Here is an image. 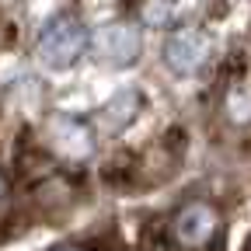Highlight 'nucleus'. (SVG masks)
Masks as SVG:
<instances>
[{"mask_svg":"<svg viewBox=\"0 0 251 251\" xmlns=\"http://www.w3.org/2000/svg\"><path fill=\"white\" fill-rule=\"evenodd\" d=\"M87 42H91V35H87V28L77 21V18H70V14H56L52 21H46L42 25V31H39V59L46 63V67H52V70H67L70 63H77L80 59V52L87 49Z\"/></svg>","mask_w":251,"mask_h":251,"instance_id":"1","label":"nucleus"},{"mask_svg":"<svg viewBox=\"0 0 251 251\" xmlns=\"http://www.w3.org/2000/svg\"><path fill=\"white\" fill-rule=\"evenodd\" d=\"M220 234V216L206 202H188L171 220V237L178 248H209Z\"/></svg>","mask_w":251,"mask_h":251,"instance_id":"2","label":"nucleus"},{"mask_svg":"<svg viewBox=\"0 0 251 251\" xmlns=\"http://www.w3.org/2000/svg\"><path fill=\"white\" fill-rule=\"evenodd\" d=\"M209 56H213V42H209L206 31H199V28L175 31V35L168 39V46H164V63L175 74H181V77L199 74L209 63Z\"/></svg>","mask_w":251,"mask_h":251,"instance_id":"3","label":"nucleus"},{"mask_svg":"<svg viewBox=\"0 0 251 251\" xmlns=\"http://www.w3.org/2000/svg\"><path fill=\"white\" fill-rule=\"evenodd\" d=\"M98 52L108 59V63H119V67H126V63H133L140 56V35L136 28L129 25H112L105 28L98 35Z\"/></svg>","mask_w":251,"mask_h":251,"instance_id":"4","label":"nucleus"},{"mask_svg":"<svg viewBox=\"0 0 251 251\" xmlns=\"http://www.w3.org/2000/svg\"><path fill=\"white\" fill-rule=\"evenodd\" d=\"M49 140L67 153V157H87L91 153V133H87V126H80L74 119H56L49 126Z\"/></svg>","mask_w":251,"mask_h":251,"instance_id":"5","label":"nucleus"},{"mask_svg":"<svg viewBox=\"0 0 251 251\" xmlns=\"http://www.w3.org/2000/svg\"><path fill=\"white\" fill-rule=\"evenodd\" d=\"M136 108H140V94H136V87H122L115 98L105 105V119H108V129L112 133H119L126 122H129L133 115H136Z\"/></svg>","mask_w":251,"mask_h":251,"instance_id":"6","label":"nucleus"},{"mask_svg":"<svg viewBox=\"0 0 251 251\" xmlns=\"http://www.w3.org/2000/svg\"><path fill=\"white\" fill-rule=\"evenodd\" d=\"M171 0H147L143 4V21L147 25H168L171 21Z\"/></svg>","mask_w":251,"mask_h":251,"instance_id":"7","label":"nucleus"},{"mask_svg":"<svg viewBox=\"0 0 251 251\" xmlns=\"http://www.w3.org/2000/svg\"><path fill=\"white\" fill-rule=\"evenodd\" d=\"M7 196V181H4V175H0V199Z\"/></svg>","mask_w":251,"mask_h":251,"instance_id":"8","label":"nucleus"}]
</instances>
